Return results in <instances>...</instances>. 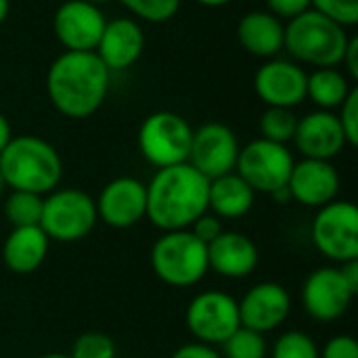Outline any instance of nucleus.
<instances>
[{
	"instance_id": "1",
	"label": "nucleus",
	"mask_w": 358,
	"mask_h": 358,
	"mask_svg": "<svg viewBox=\"0 0 358 358\" xmlns=\"http://www.w3.org/2000/svg\"><path fill=\"white\" fill-rule=\"evenodd\" d=\"M109 69L90 52L65 50L46 73V92L52 107L71 120L94 115L107 99Z\"/></svg>"
},
{
	"instance_id": "2",
	"label": "nucleus",
	"mask_w": 358,
	"mask_h": 358,
	"mask_svg": "<svg viewBox=\"0 0 358 358\" xmlns=\"http://www.w3.org/2000/svg\"><path fill=\"white\" fill-rule=\"evenodd\" d=\"M208 191L210 180L189 162L159 168L147 185L145 218L164 233L185 231L208 212Z\"/></svg>"
},
{
	"instance_id": "3",
	"label": "nucleus",
	"mask_w": 358,
	"mask_h": 358,
	"mask_svg": "<svg viewBox=\"0 0 358 358\" xmlns=\"http://www.w3.org/2000/svg\"><path fill=\"white\" fill-rule=\"evenodd\" d=\"M0 170L4 185L13 191L48 195L63 176V164L57 149L40 136H17L0 151Z\"/></svg>"
},
{
	"instance_id": "4",
	"label": "nucleus",
	"mask_w": 358,
	"mask_h": 358,
	"mask_svg": "<svg viewBox=\"0 0 358 358\" xmlns=\"http://www.w3.org/2000/svg\"><path fill=\"white\" fill-rule=\"evenodd\" d=\"M350 36L346 27L327 19L325 15L308 8L306 13L289 19L285 25L283 48L300 61L315 67H338L344 59Z\"/></svg>"
},
{
	"instance_id": "5",
	"label": "nucleus",
	"mask_w": 358,
	"mask_h": 358,
	"mask_svg": "<svg viewBox=\"0 0 358 358\" xmlns=\"http://www.w3.org/2000/svg\"><path fill=\"white\" fill-rule=\"evenodd\" d=\"M149 258L155 277L172 287L197 285L210 271L208 245L189 229L164 233L153 243Z\"/></svg>"
},
{
	"instance_id": "6",
	"label": "nucleus",
	"mask_w": 358,
	"mask_h": 358,
	"mask_svg": "<svg viewBox=\"0 0 358 358\" xmlns=\"http://www.w3.org/2000/svg\"><path fill=\"white\" fill-rule=\"evenodd\" d=\"M96 203L82 189L50 191L42 203L40 229L48 239L73 243L84 239L96 224Z\"/></svg>"
},
{
	"instance_id": "7",
	"label": "nucleus",
	"mask_w": 358,
	"mask_h": 358,
	"mask_svg": "<svg viewBox=\"0 0 358 358\" xmlns=\"http://www.w3.org/2000/svg\"><path fill=\"white\" fill-rule=\"evenodd\" d=\"M191 141L193 128L174 111H155L147 115L138 130V149L157 170L185 164L189 159Z\"/></svg>"
},
{
	"instance_id": "8",
	"label": "nucleus",
	"mask_w": 358,
	"mask_h": 358,
	"mask_svg": "<svg viewBox=\"0 0 358 358\" xmlns=\"http://www.w3.org/2000/svg\"><path fill=\"white\" fill-rule=\"evenodd\" d=\"M294 164L296 162L287 145L256 138L239 149L235 172L256 193L273 195L287 187Z\"/></svg>"
},
{
	"instance_id": "9",
	"label": "nucleus",
	"mask_w": 358,
	"mask_h": 358,
	"mask_svg": "<svg viewBox=\"0 0 358 358\" xmlns=\"http://www.w3.org/2000/svg\"><path fill=\"white\" fill-rule=\"evenodd\" d=\"M315 248L334 262L358 258V208L352 201H331L313 220Z\"/></svg>"
},
{
	"instance_id": "10",
	"label": "nucleus",
	"mask_w": 358,
	"mask_h": 358,
	"mask_svg": "<svg viewBox=\"0 0 358 358\" xmlns=\"http://www.w3.org/2000/svg\"><path fill=\"white\" fill-rule=\"evenodd\" d=\"M185 323L197 342L220 346L241 325L237 300L218 289L203 292L189 302Z\"/></svg>"
},
{
	"instance_id": "11",
	"label": "nucleus",
	"mask_w": 358,
	"mask_h": 358,
	"mask_svg": "<svg viewBox=\"0 0 358 358\" xmlns=\"http://www.w3.org/2000/svg\"><path fill=\"white\" fill-rule=\"evenodd\" d=\"M239 143L235 132L218 122H210L193 130L189 164L208 180L235 172Z\"/></svg>"
},
{
	"instance_id": "12",
	"label": "nucleus",
	"mask_w": 358,
	"mask_h": 358,
	"mask_svg": "<svg viewBox=\"0 0 358 358\" xmlns=\"http://www.w3.org/2000/svg\"><path fill=\"white\" fill-rule=\"evenodd\" d=\"M96 203V216L111 229H132L147 216V185L132 176L107 182Z\"/></svg>"
},
{
	"instance_id": "13",
	"label": "nucleus",
	"mask_w": 358,
	"mask_h": 358,
	"mask_svg": "<svg viewBox=\"0 0 358 358\" xmlns=\"http://www.w3.org/2000/svg\"><path fill=\"white\" fill-rule=\"evenodd\" d=\"M352 298V289L346 285L340 268L334 266L313 271L302 285V306L308 317L321 323L340 319L348 310Z\"/></svg>"
},
{
	"instance_id": "14",
	"label": "nucleus",
	"mask_w": 358,
	"mask_h": 358,
	"mask_svg": "<svg viewBox=\"0 0 358 358\" xmlns=\"http://www.w3.org/2000/svg\"><path fill=\"white\" fill-rule=\"evenodd\" d=\"M105 23L107 21L99 6L88 0H67L57 8L52 29L57 40L67 50L90 52L96 48Z\"/></svg>"
},
{
	"instance_id": "15",
	"label": "nucleus",
	"mask_w": 358,
	"mask_h": 358,
	"mask_svg": "<svg viewBox=\"0 0 358 358\" xmlns=\"http://www.w3.org/2000/svg\"><path fill=\"white\" fill-rule=\"evenodd\" d=\"M237 308L241 327L264 336L287 321L292 310V298L283 285L266 281L250 287L241 302H237Z\"/></svg>"
},
{
	"instance_id": "16",
	"label": "nucleus",
	"mask_w": 358,
	"mask_h": 358,
	"mask_svg": "<svg viewBox=\"0 0 358 358\" xmlns=\"http://www.w3.org/2000/svg\"><path fill=\"white\" fill-rule=\"evenodd\" d=\"M308 73L294 61H266L254 78V88L258 96L268 107L294 109L306 99Z\"/></svg>"
},
{
	"instance_id": "17",
	"label": "nucleus",
	"mask_w": 358,
	"mask_h": 358,
	"mask_svg": "<svg viewBox=\"0 0 358 358\" xmlns=\"http://www.w3.org/2000/svg\"><path fill=\"white\" fill-rule=\"evenodd\" d=\"M287 191L292 199L306 208H323L336 201L340 191V176L331 162L308 159L296 162L287 180Z\"/></svg>"
},
{
	"instance_id": "18",
	"label": "nucleus",
	"mask_w": 358,
	"mask_h": 358,
	"mask_svg": "<svg viewBox=\"0 0 358 358\" xmlns=\"http://www.w3.org/2000/svg\"><path fill=\"white\" fill-rule=\"evenodd\" d=\"M294 143L304 157L323 162H331V157L348 145L338 115L325 109L313 111L298 120Z\"/></svg>"
},
{
	"instance_id": "19",
	"label": "nucleus",
	"mask_w": 358,
	"mask_h": 358,
	"mask_svg": "<svg viewBox=\"0 0 358 358\" xmlns=\"http://www.w3.org/2000/svg\"><path fill=\"white\" fill-rule=\"evenodd\" d=\"M145 48V34L134 19H113L105 23L94 55L109 71L128 69Z\"/></svg>"
},
{
	"instance_id": "20",
	"label": "nucleus",
	"mask_w": 358,
	"mask_h": 358,
	"mask_svg": "<svg viewBox=\"0 0 358 358\" xmlns=\"http://www.w3.org/2000/svg\"><path fill=\"white\" fill-rule=\"evenodd\" d=\"M258 260L256 243L243 233L222 231L208 245V266L224 279L250 277L256 271Z\"/></svg>"
},
{
	"instance_id": "21",
	"label": "nucleus",
	"mask_w": 358,
	"mask_h": 358,
	"mask_svg": "<svg viewBox=\"0 0 358 358\" xmlns=\"http://www.w3.org/2000/svg\"><path fill=\"white\" fill-rule=\"evenodd\" d=\"M237 38L250 55L271 59L283 50L285 25L268 10H250L237 25Z\"/></svg>"
},
{
	"instance_id": "22",
	"label": "nucleus",
	"mask_w": 358,
	"mask_h": 358,
	"mask_svg": "<svg viewBox=\"0 0 358 358\" xmlns=\"http://www.w3.org/2000/svg\"><path fill=\"white\" fill-rule=\"evenodd\" d=\"M50 239L40 227H19L8 233L2 245V260L8 271L29 275L42 266Z\"/></svg>"
},
{
	"instance_id": "23",
	"label": "nucleus",
	"mask_w": 358,
	"mask_h": 358,
	"mask_svg": "<svg viewBox=\"0 0 358 358\" xmlns=\"http://www.w3.org/2000/svg\"><path fill=\"white\" fill-rule=\"evenodd\" d=\"M256 191L237 174L229 172L210 180L208 191V210L220 220H235L245 216L254 208Z\"/></svg>"
},
{
	"instance_id": "24",
	"label": "nucleus",
	"mask_w": 358,
	"mask_h": 358,
	"mask_svg": "<svg viewBox=\"0 0 358 358\" xmlns=\"http://www.w3.org/2000/svg\"><path fill=\"white\" fill-rule=\"evenodd\" d=\"M350 90L348 78L338 67H317L306 80V96L325 111L340 107Z\"/></svg>"
},
{
	"instance_id": "25",
	"label": "nucleus",
	"mask_w": 358,
	"mask_h": 358,
	"mask_svg": "<svg viewBox=\"0 0 358 358\" xmlns=\"http://www.w3.org/2000/svg\"><path fill=\"white\" fill-rule=\"evenodd\" d=\"M42 203H44L42 195L27 193V191H13L4 201V216L13 224V229L40 227Z\"/></svg>"
},
{
	"instance_id": "26",
	"label": "nucleus",
	"mask_w": 358,
	"mask_h": 358,
	"mask_svg": "<svg viewBox=\"0 0 358 358\" xmlns=\"http://www.w3.org/2000/svg\"><path fill=\"white\" fill-rule=\"evenodd\" d=\"M220 348L222 358H266L268 355L264 336L241 325L220 344Z\"/></svg>"
},
{
	"instance_id": "27",
	"label": "nucleus",
	"mask_w": 358,
	"mask_h": 358,
	"mask_svg": "<svg viewBox=\"0 0 358 358\" xmlns=\"http://www.w3.org/2000/svg\"><path fill=\"white\" fill-rule=\"evenodd\" d=\"M296 126H298V117L294 109H285V107H268L260 117L262 138L281 143V145H287L289 141H294Z\"/></svg>"
},
{
	"instance_id": "28",
	"label": "nucleus",
	"mask_w": 358,
	"mask_h": 358,
	"mask_svg": "<svg viewBox=\"0 0 358 358\" xmlns=\"http://www.w3.org/2000/svg\"><path fill=\"white\" fill-rule=\"evenodd\" d=\"M120 4L149 23H164L180 8V0H120Z\"/></svg>"
},
{
	"instance_id": "29",
	"label": "nucleus",
	"mask_w": 358,
	"mask_h": 358,
	"mask_svg": "<svg viewBox=\"0 0 358 358\" xmlns=\"http://www.w3.org/2000/svg\"><path fill=\"white\" fill-rule=\"evenodd\" d=\"M273 358H319V348L308 334L287 331L275 342Z\"/></svg>"
},
{
	"instance_id": "30",
	"label": "nucleus",
	"mask_w": 358,
	"mask_h": 358,
	"mask_svg": "<svg viewBox=\"0 0 358 358\" xmlns=\"http://www.w3.org/2000/svg\"><path fill=\"white\" fill-rule=\"evenodd\" d=\"M71 358H115V344L107 334L88 331L71 344Z\"/></svg>"
},
{
	"instance_id": "31",
	"label": "nucleus",
	"mask_w": 358,
	"mask_h": 358,
	"mask_svg": "<svg viewBox=\"0 0 358 358\" xmlns=\"http://www.w3.org/2000/svg\"><path fill=\"white\" fill-rule=\"evenodd\" d=\"M310 6L342 27L358 23V0H310Z\"/></svg>"
},
{
	"instance_id": "32",
	"label": "nucleus",
	"mask_w": 358,
	"mask_h": 358,
	"mask_svg": "<svg viewBox=\"0 0 358 358\" xmlns=\"http://www.w3.org/2000/svg\"><path fill=\"white\" fill-rule=\"evenodd\" d=\"M340 126L344 130L346 143L350 147L358 145V88H352L350 94L346 96V101L340 105Z\"/></svg>"
},
{
	"instance_id": "33",
	"label": "nucleus",
	"mask_w": 358,
	"mask_h": 358,
	"mask_svg": "<svg viewBox=\"0 0 358 358\" xmlns=\"http://www.w3.org/2000/svg\"><path fill=\"white\" fill-rule=\"evenodd\" d=\"M189 231L201 241V243H206V245H210L224 229H222V222H220V218L218 216H214V214H201L191 227H189Z\"/></svg>"
},
{
	"instance_id": "34",
	"label": "nucleus",
	"mask_w": 358,
	"mask_h": 358,
	"mask_svg": "<svg viewBox=\"0 0 358 358\" xmlns=\"http://www.w3.org/2000/svg\"><path fill=\"white\" fill-rule=\"evenodd\" d=\"M319 358H358V344L352 336H336L331 338Z\"/></svg>"
},
{
	"instance_id": "35",
	"label": "nucleus",
	"mask_w": 358,
	"mask_h": 358,
	"mask_svg": "<svg viewBox=\"0 0 358 358\" xmlns=\"http://www.w3.org/2000/svg\"><path fill=\"white\" fill-rule=\"evenodd\" d=\"M266 6L268 13H273L279 19H294L313 8L310 0H266Z\"/></svg>"
},
{
	"instance_id": "36",
	"label": "nucleus",
	"mask_w": 358,
	"mask_h": 358,
	"mask_svg": "<svg viewBox=\"0 0 358 358\" xmlns=\"http://www.w3.org/2000/svg\"><path fill=\"white\" fill-rule=\"evenodd\" d=\"M170 358H222L220 352L214 346L201 344V342H191L180 346Z\"/></svg>"
},
{
	"instance_id": "37",
	"label": "nucleus",
	"mask_w": 358,
	"mask_h": 358,
	"mask_svg": "<svg viewBox=\"0 0 358 358\" xmlns=\"http://www.w3.org/2000/svg\"><path fill=\"white\" fill-rule=\"evenodd\" d=\"M342 63L348 67V73H350V78H358V38H350V42H348V46H346V52H344V59H342Z\"/></svg>"
},
{
	"instance_id": "38",
	"label": "nucleus",
	"mask_w": 358,
	"mask_h": 358,
	"mask_svg": "<svg viewBox=\"0 0 358 358\" xmlns=\"http://www.w3.org/2000/svg\"><path fill=\"white\" fill-rule=\"evenodd\" d=\"M346 285L352 289V294L358 292V258L355 260H348V262H342V268H340Z\"/></svg>"
},
{
	"instance_id": "39",
	"label": "nucleus",
	"mask_w": 358,
	"mask_h": 358,
	"mask_svg": "<svg viewBox=\"0 0 358 358\" xmlns=\"http://www.w3.org/2000/svg\"><path fill=\"white\" fill-rule=\"evenodd\" d=\"M10 138H13V134H10V124H8V120L0 113V151L8 145Z\"/></svg>"
},
{
	"instance_id": "40",
	"label": "nucleus",
	"mask_w": 358,
	"mask_h": 358,
	"mask_svg": "<svg viewBox=\"0 0 358 358\" xmlns=\"http://www.w3.org/2000/svg\"><path fill=\"white\" fill-rule=\"evenodd\" d=\"M195 2H199V4H203V6L216 8V6H224V4H229V2H233V0H195Z\"/></svg>"
},
{
	"instance_id": "41",
	"label": "nucleus",
	"mask_w": 358,
	"mask_h": 358,
	"mask_svg": "<svg viewBox=\"0 0 358 358\" xmlns=\"http://www.w3.org/2000/svg\"><path fill=\"white\" fill-rule=\"evenodd\" d=\"M8 17V0H0V23Z\"/></svg>"
},
{
	"instance_id": "42",
	"label": "nucleus",
	"mask_w": 358,
	"mask_h": 358,
	"mask_svg": "<svg viewBox=\"0 0 358 358\" xmlns=\"http://www.w3.org/2000/svg\"><path fill=\"white\" fill-rule=\"evenodd\" d=\"M40 358H71L69 355H57V352H52V355H44V357Z\"/></svg>"
},
{
	"instance_id": "43",
	"label": "nucleus",
	"mask_w": 358,
	"mask_h": 358,
	"mask_svg": "<svg viewBox=\"0 0 358 358\" xmlns=\"http://www.w3.org/2000/svg\"><path fill=\"white\" fill-rule=\"evenodd\" d=\"M4 187H6V185H4V178H2V170H0V195H2V191H4Z\"/></svg>"
},
{
	"instance_id": "44",
	"label": "nucleus",
	"mask_w": 358,
	"mask_h": 358,
	"mask_svg": "<svg viewBox=\"0 0 358 358\" xmlns=\"http://www.w3.org/2000/svg\"><path fill=\"white\" fill-rule=\"evenodd\" d=\"M90 4H94V6H99V4H103V2H109V0H88Z\"/></svg>"
}]
</instances>
